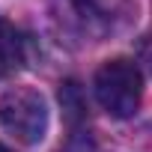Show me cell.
I'll return each mask as SVG.
<instances>
[{
  "instance_id": "1",
  "label": "cell",
  "mask_w": 152,
  "mask_h": 152,
  "mask_svg": "<svg viewBox=\"0 0 152 152\" xmlns=\"http://www.w3.org/2000/svg\"><path fill=\"white\" fill-rule=\"evenodd\" d=\"M93 93L96 102L102 104L104 113H110L113 119H128L137 113L140 99H143V75L137 69V63L116 57L107 60L93 78Z\"/></svg>"
},
{
  "instance_id": "2",
  "label": "cell",
  "mask_w": 152,
  "mask_h": 152,
  "mask_svg": "<svg viewBox=\"0 0 152 152\" xmlns=\"http://www.w3.org/2000/svg\"><path fill=\"white\" fill-rule=\"evenodd\" d=\"M48 122H51L48 102L39 90L15 87L0 99V125L27 146H36L45 140Z\"/></svg>"
},
{
  "instance_id": "3",
  "label": "cell",
  "mask_w": 152,
  "mask_h": 152,
  "mask_svg": "<svg viewBox=\"0 0 152 152\" xmlns=\"http://www.w3.org/2000/svg\"><path fill=\"white\" fill-rule=\"evenodd\" d=\"M57 18L78 36L99 42L104 33L113 30L116 0H57Z\"/></svg>"
},
{
  "instance_id": "4",
  "label": "cell",
  "mask_w": 152,
  "mask_h": 152,
  "mask_svg": "<svg viewBox=\"0 0 152 152\" xmlns=\"http://www.w3.org/2000/svg\"><path fill=\"white\" fill-rule=\"evenodd\" d=\"M21 63H24V39L15 24L0 18V78H9Z\"/></svg>"
},
{
  "instance_id": "5",
  "label": "cell",
  "mask_w": 152,
  "mask_h": 152,
  "mask_svg": "<svg viewBox=\"0 0 152 152\" xmlns=\"http://www.w3.org/2000/svg\"><path fill=\"white\" fill-rule=\"evenodd\" d=\"M63 152H96V146H93V140L84 134V137H75V140H72Z\"/></svg>"
},
{
  "instance_id": "6",
  "label": "cell",
  "mask_w": 152,
  "mask_h": 152,
  "mask_svg": "<svg viewBox=\"0 0 152 152\" xmlns=\"http://www.w3.org/2000/svg\"><path fill=\"white\" fill-rule=\"evenodd\" d=\"M0 152H12V149H9V146H3V143H0Z\"/></svg>"
}]
</instances>
